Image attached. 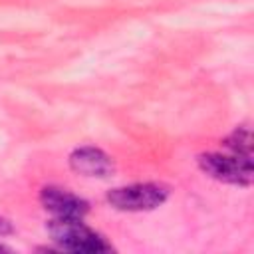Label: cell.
I'll return each instance as SVG.
<instances>
[{"label":"cell","instance_id":"obj_6","mask_svg":"<svg viewBox=\"0 0 254 254\" xmlns=\"http://www.w3.org/2000/svg\"><path fill=\"white\" fill-rule=\"evenodd\" d=\"M224 147H226L228 151H234V153L250 155V157H252V139H250V131H248L246 127L236 129V131L224 141Z\"/></svg>","mask_w":254,"mask_h":254},{"label":"cell","instance_id":"obj_3","mask_svg":"<svg viewBox=\"0 0 254 254\" xmlns=\"http://www.w3.org/2000/svg\"><path fill=\"white\" fill-rule=\"evenodd\" d=\"M165 198H167V190L151 183L119 187L107 194L109 204L119 210H151L163 204Z\"/></svg>","mask_w":254,"mask_h":254},{"label":"cell","instance_id":"obj_5","mask_svg":"<svg viewBox=\"0 0 254 254\" xmlns=\"http://www.w3.org/2000/svg\"><path fill=\"white\" fill-rule=\"evenodd\" d=\"M69 165L75 173L85 177H109L113 173V161L101 149L81 147L69 155Z\"/></svg>","mask_w":254,"mask_h":254},{"label":"cell","instance_id":"obj_8","mask_svg":"<svg viewBox=\"0 0 254 254\" xmlns=\"http://www.w3.org/2000/svg\"><path fill=\"white\" fill-rule=\"evenodd\" d=\"M0 252H10V248H8V246H2V244H0Z\"/></svg>","mask_w":254,"mask_h":254},{"label":"cell","instance_id":"obj_7","mask_svg":"<svg viewBox=\"0 0 254 254\" xmlns=\"http://www.w3.org/2000/svg\"><path fill=\"white\" fill-rule=\"evenodd\" d=\"M10 230H12L10 222H8V220H2V218H0V234H6V232H10Z\"/></svg>","mask_w":254,"mask_h":254},{"label":"cell","instance_id":"obj_1","mask_svg":"<svg viewBox=\"0 0 254 254\" xmlns=\"http://www.w3.org/2000/svg\"><path fill=\"white\" fill-rule=\"evenodd\" d=\"M48 230L52 238L69 252H107L111 246L91 228H87L81 218H54L48 224Z\"/></svg>","mask_w":254,"mask_h":254},{"label":"cell","instance_id":"obj_2","mask_svg":"<svg viewBox=\"0 0 254 254\" xmlns=\"http://www.w3.org/2000/svg\"><path fill=\"white\" fill-rule=\"evenodd\" d=\"M202 171L218 181L232 185H250L252 183V157L240 155L234 151L228 153H206L198 157Z\"/></svg>","mask_w":254,"mask_h":254},{"label":"cell","instance_id":"obj_4","mask_svg":"<svg viewBox=\"0 0 254 254\" xmlns=\"http://www.w3.org/2000/svg\"><path fill=\"white\" fill-rule=\"evenodd\" d=\"M40 200L44 208L56 214L58 218H81L87 212V202L64 189L48 187L42 190Z\"/></svg>","mask_w":254,"mask_h":254}]
</instances>
